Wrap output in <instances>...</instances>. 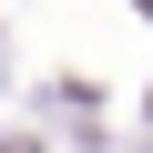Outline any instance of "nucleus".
Returning <instances> with one entry per match:
<instances>
[{"label": "nucleus", "instance_id": "nucleus-1", "mask_svg": "<svg viewBox=\"0 0 153 153\" xmlns=\"http://www.w3.org/2000/svg\"><path fill=\"white\" fill-rule=\"evenodd\" d=\"M10 153H41V143H10Z\"/></svg>", "mask_w": 153, "mask_h": 153}]
</instances>
